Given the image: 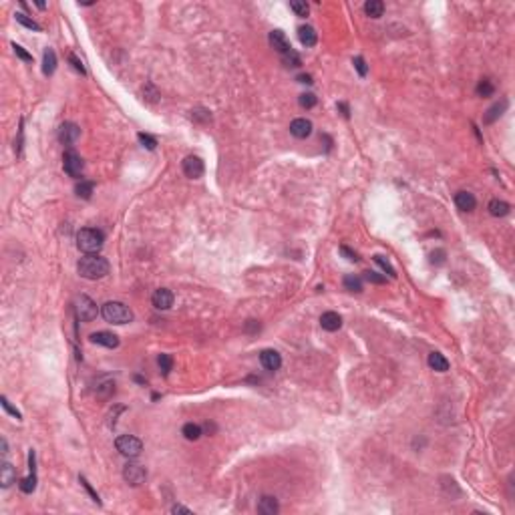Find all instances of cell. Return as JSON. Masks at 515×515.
<instances>
[{"instance_id":"10","label":"cell","mask_w":515,"mask_h":515,"mask_svg":"<svg viewBox=\"0 0 515 515\" xmlns=\"http://www.w3.org/2000/svg\"><path fill=\"white\" fill-rule=\"evenodd\" d=\"M151 302L157 310H167V308L173 306V292L167 290V288H159V290L153 292Z\"/></svg>"},{"instance_id":"37","label":"cell","mask_w":515,"mask_h":515,"mask_svg":"<svg viewBox=\"0 0 515 515\" xmlns=\"http://www.w3.org/2000/svg\"><path fill=\"white\" fill-rule=\"evenodd\" d=\"M137 137H139V141L143 143V147H147V149H155V147H157V139H155V137H151V135H147V133H139Z\"/></svg>"},{"instance_id":"18","label":"cell","mask_w":515,"mask_h":515,"mask_svg":"<svg viewBox=\"0 0 515 515\" xmlns=\"http://www.w3.org/2000/svg\"><path fill=\"white\" fill-rule=\"evenodd\" d=\"M14 481H16V469L10 463L4 461L2 465H0V485H2L4 489H8Z\"/></svg>"},{"instance_id":"11","label":"cell","mask_w":515,"mask_h":515,"mask_svg":"<svg viewBox=\"0 0 515 515\" xmlns=\"http://www.w3.org/2000/svg\"><path fill=\"white\" fill-rule=\"evenodd\" d=\"M91 342H93V344H99V346H105V348H117L119 346V336L113 334V332L101 330V332H93L91 334Z\"/></svg>"},{"instance_id":"27","label":"cell","mask_w":515,"mask_h":515,"mask_svg":"<svg viewBox=\"0 0 515 515\" xmlns=\"http://www.w3.org/2000/svg\"><path fill=\"white\" fill-rule=\"evenodd\" d=\"M75 191H77V196H79V198H83V200H91L93 191H95V183H93V181H81V183H77Z\"/></svg>"},{"instance_id":"3","label":"cell","mask_w":515,"mask_h":515,"mask_svg":"<svg viewBox=\"0 0 515 515\" xmlns=\"http://www.w3.org/2000/svg\"><path fill=\"white\" fill-rule=\"evenodd\" d=\"M103 233L99 229H93V228H83L79 233H77V246L81 252L85 254H95L103 248Z\"/></svg>"},{"instance_id":"19","label":"cell","mask_w":515,"mask_h":515,"mask_svg":"<svg viewBox=\"0 0 515 515\" xmlns=\"http://www.w3.org/2000/svg\"><path fill=\"white\" fill-rule=\"evenodd\" d=\"M278 509H280V505H278V499L272 497V495H264L260 499V503H258V511H260L262 515H276Z\"/></svg>"},{"instance_id":"8","label":"cell","mask_w":515,"mask_h":515,"mask_svg":"<svg viewBox=\"0 0 515 515\" xmlns=\"http://www.w3.org/2000/svg\"><path fill=\"white\" fill-rule=\"evenodd\" d=\"M203 161L198 157V155H187L183 159V173L189 177V179H200L203 175Z\"/></svg>"},{"instance_id":"42","label":"cell","mask_w":515,"mask_h":515,"mask_svg":"<svg viewBox=\"0 0 515 515\" xmlns=\"http://www.w3.org/2000/svg\"><path fill=\"white\" fill-rule=\"evenodd\" d=\"M12 49H14L16 57H20V58H23V60H27V62H30V60H32V57H30V55H29V53H27V51H25L23 47H20V45H16V42H14V45H12Z\"/></svg>"},{"instance_id":"35","label":"cell","mask_w":515,"mask_h":515,"mask_svg":"<svg viewBox=\"0 0 515 515\" xmlns=\"http://www.w3.org/2000/svg\"><path fill=\"white\" fill-rule=\"evenodd\" d=\"M157 362H159V369L163 371V374H169L171 367H173V358H171L169 354H161V356L157 358Z\"/></svg>"},{"instance_id":"41","label":"cell","mask_w":515,"mask_h":515,"mask_svg":"<svg viewBox=\"0 0 515 515\" xmlns=\"http://www.w3.org/2000/svg\"><path fill=\"white\" fill-rule=\"evenodd\" d=\"M79 481H81V485H83L85 489H87V491H89V495L93 497V501H95V503H101V499H99V495H97V493L93 491V487L89 485V481H87V479H85V477H79Z\"/></svg>"},{"instance_id":"2","label":"cell","mask_w":515,"mask_h":515,"mask_svg":"<svg viewBox=\"0 0 515 515\" xmlns=\"http://www.w3.org/2000/svg\"><path fill=\"white\" fill-rule=\"evenodd\" d=\"M101 314L107 322H111V324H127V322H131L133 320V312L129 306H125L123 302H115V300H111V302H105L103 308H101Z\"/></svg>"},{"instance_id":"38","label":"cell","mask_w":515,"mask_h":515,"mask_svg":"<svg viewBox=\"0 0 515 515\" xmlns=\"http://www.w3.org/2000/svg\"><path fill=\"white\" fill-rule=\"evenodd\" d=\"M69 62L73 64V69L77 71V73H81V75H87V71H85V67H83V62H81V58L77 57V55H69Z\"/></svg>"},{"instance_id":"12","label":"cell","mask_w":515,"mask_h":515,"mask_svg":"<svg viewBox=\"0 0 515 515\" xmlns=\"http://www.w3.org/2000/svg\"><path fill=\"white\" fill-rule=\"evenodd\" d=\"M290 133L298 139H306L312 135V121L304 119V117H300V119H294L290 123Z\"/></svg>"},{"instance_id":"24","label":"cell","mask_w":515,"mask_h":515,"mask_svg":"<svg viewBox=\"0 0 515 515\" xmlns=\"http://www.w3.org/2000/svg\"><path fill=\"white\" fill-rule=\"evenodd\" d=\"M364 12H367V16H371V18H380L382 12H384V4L380 0H369V2L364 4Z\"/></svg>"},{"instance_id":"13","label":"cell","mask_w":515,"mask_h":515,"mask_svg":"<svg viewBox=\"0 0 515 515\" xmlns=\"http://www.w3.org/2000/svg\"><path fill=\"white\" fill-rule=\"evenodd\" d=\"M260 362H262V367L266 371H278L282 367V356H280V352H276L272 348H266V350L260 352Z\"/></svg>"},{"instance_id":"4","label":"cell","mask_w":515,"mask_h":515,"mask_svg":"<svg viewBox=\"0 0 515 515\" xmlns=\"http://www.w3.org/2000/svg\"><path fill=\"white\" fill-rule=\"evenodd\" d=\"M115 447H117V451H119L121 455L129 457V459L139 457L141 451H143V443H141L137 437H133V435H121V437H117Z\"/></svg>"},{"instance_id":"36","label":"cell","mask_w":515,"mask_h":515,"mask_svg":"<svg viewBox=\"0 0 515 515\" xmlns=\"http://www.w3.org/2000/svg\"><path fill=\"white\" fill-rule=\"evenodd\" d=\"M493 91H495V89H493V85H491L489 81H481V83L477 85V95H479V97H491Z\"/></svg>"},{"instance_id":"20","label":"cell","mask_w":515,"mask_h":515,"mask_svg":"<svg viewBox=\"0 0 515 515\" xmlns=\"http://www.w3.org/2000/svg\"><path fill=\"white\" fill-rule=\"evenodd\" d=\"M298 38H300V42H302L304 47H314L316 40H318V34H316V30L312 27L304 25V27L298 29Z\"/></svg>"},{"instance_id":"34","label":"cell","mask_w":515,"mask_h":515,"mask_svg":"<svg viewBox=\"0 0 515 515\" xmlns=\"http://www.w3.org/2000/svg\"><path fill=\"white\" fill-rule=\"evenodd\" d=\"M364 280L371 282V284H384V282H386V276H380L378 272L369 270V272H364Z\"/></svg>"},{"instance_id":"7","label":"cell","mask_w":515,"mask_h":515,"mask_svg":"<svg viewBox=\"0 0 515 515\" xmlns=\"http://www.w3.org/2000/svg\"><path fill=\"white\" fill-rule=\"evenodd\" d=\"M62 167H64V171H67V175L81 177V173H83V159H81V155L75 153V151H67V153H64V157H62Z\"/></svg>"},{"instance_id":"21","label":"cell","mask_w":515,"mask_h":515,"mask_svg":"<svg viewBox=\"0 0 515 515\" xmlns=\"http://www.w3.org/2000/svg\"><path fill=\"white\" fill-rule=\"evenodd\" d=\"M55 71H57V55L53 49H47L45 55H42V73L51 77Z\"/></svg>"},{"instance_id":"44","label":"cell","mask_w":515,"mask_h":515,"mask_svg":"<svg viewBox=\"0 0 515 515\" xmlns=\"http://www.w3.org/2000/svg\"><path fill=\"white\" fill-rule=\"evenodd\" d=\"M171 511H173V513H187V515H191V509H187V507H183V505H173V507H171Z\"/></svg>"},{"instance_id":"39","label":"cell","mask_w":515,"mask_h":515,"mask_svg":"<svg viewBox=\"0 0 515 515\" xmlns=\"http://www.w3.org/2000/svg\"><path fill=\"white\" fill-rule=\"evenodd\" d=\"M354 69L358 71L360 77H367V73H369V67H367V62H364L362 57H356V58H354Z\"/></svg>"},{"instance_id":"40","label":"cell","mask_w":515,"mask_h":515,"mask_svg":"<svg viewBox=\"0 0 515 515\" xmlns=\"http://www.w3.org/2000/svg\"><path fill=\"white\" fill-rule=\"evenodd\" d=\"M0 402H2V406H4V411H8V413H10V415H12L14 419H18V421L23 419V415H20V413H18V411L14 409V406H12L10 402H8V399H6V397H2V399H0Z\"/></svg>"},{"instance_id":"5","label":"cell","mask_w":515,"mask_h":515,"mask_svg":"<svg viewBox=\"0 0 515 515\" xmlns=\"http://www.w3.org/2000/svg\"><path fill=\"white\" fill-rule=\"evenodd\" d=\"M75 310H77V318H79L81 322H93V320L97 318V312H99L95 300L89 298L87 294H81V296L77 298Z\"/></svg>"},{"instance_id":"43","label":"cell","mask_w":515,"mask_h":515,"mask_svg":"<svg viewBox=\"0 0 515 515\" xmlns=\"http://www.w3.org/2000/svg\"><path fill=\"white\" fill-rule=\"evenodd\" d=\"M340 254L344 256L346 260H350V262H356V260H358V256H356V254H354L352 250H348L346 246H340Z\"/></svg>"},{"instance_id":"32","label":"cell","mask_w":515,"mask_h":515,"mask_svg":"<svg viewBox=\"0 0 515 515\" xmlns=\"http://www.w3.org/2000/svg\"><path fill=\"white\" fill-rule=\"evenodd\" d=\"M290 8L296 12V16H308V10H310L304 0H294V2H290Z\"/></svg>"},{"instance_id":"45","label":"cell","mask_w":515,"mask_h":515,"mask_svg":"<svg viewBox=\"0 0 515 515\" xmlns=\"http://www.w3.org/2000/svg\"><path fill=\"white\" fill-rule=\"evenodd\" d=\"M338 109L342 111V115H344L346 119L350 117V111H348V105H346V103H338Z\"/></svg>"},{"instance_id":"14","label":"cell","mask_w":515,"mask_h":515,"mask_svg":"<svg viewBox=\"0 0 515 515\" xmlns=\"http://www.w3.org/2000/svg\"><path fill=\"white\" fill-rule=\"evenodd\" d=\"M270 45L274 47V51H278L280 55H286V53L292 51L290 42H288V38H286V34L282 30H272L270 32Z\"/></svg>"},{"instance_id":"26","label":"cell","mask_w":515,"mask_h":515,"mask_svg":"<svg viewBox=\"0 0 515 515\" xmlns=\"http://www.w3.org/2000/svg\"><path fill=\"white\" fill-rule=\"evenodd\" d=\"M344 288L348 290V292H362V278H358V276H354V274H348V276H344Z\"/></svg>"},{"instance_id":"1","label":"cell","mask_w":515,"mask_h":515,"mask_svg":"<svg viewBox=\"0 0 515 515\" xmlns=\"http://www.w3.org/2000/svg\"><path fill=\"white\" fill-rule=\"evenodd\" d=\"M77 270L83 278H87V280H101V278H105L109 274V262H107L103 256L85 254L77 264Z\"/></svg>"},{"instance_id":"25","label":"cell","mask_w":515,"mask_h":515,"mask_svg":"<svg viewBox=\"0 0 515 515\" xmlns=\"http://www.w3.org/2000/svg\"><path fill=\"white\" fill-rule=\"evenodd\" d=\"M181 433H183V437H185L187 441H198V439L201 437V427L196 425V423H187V425H183Z\"/></svg>"},{"instance_id":"46","label":"cell","mask_w":515,"mask_h":515,"mask_svg":"<svg viewBox=\"0 0 515 515\" xmlns=\"http://www.w3.org/2000/svg\"><path fill=\"white\" fill-rule=\"evenodd\" d=\"M298 83H306V85H312V77H310V75H300V77H298Z\"/></svg>"},{"instance_id":"31","label":"cell","mask_w":515,"mask_h":515,"mask_svg":"<svg viewBox=\"0 0 515 515\" xmlns=\"http://www.w3.org/2000/svg\"><path fill=\"white\" fill-rule=\"evenodd\" d=\"M372 260H374V262H376V264H378V266H380V268H382V270H384L386 274H389L391 278H395V276H397L395 268L391 266V262H389V260H384V256H378V254H376V256L372 258Z\"/></svg>"},{"instance_id":"16","label":"cell","mask_w":515,"mask_h":515,"mask_svg":"<svg viewBox=\"0 0 515 515\" xmlns=\"http://www.w3.org/2000/svg\"><path fill=\"white\" fill-rule=\"evenodd\" d=\"M320 326L324 330H328V332H334V330H338L342 326V318L336 312H324L320 316Z\"/></svg>"},{"instance_id":"33","label":"cell","mask_w":515,"mask_h":515,"mask_svg":"<svg viewBox=\"0 0 515 515\" xmlns=\"http://www.w3.org/2000/svg\"><path fill=\"white\" fill-rule=\"evenodd\" d=\"M316 95H312V93H304V95H300V99H298V103H300V107H304V109H312V107L316 105Z\"/></svg>"},{"instance_id":"28","label":"cell","mask_w":515,"mask_h":515,"mask_svg":"<svg viewBox=\"0 0 515 515\" xmlns=\"http://www.w3.org/2000/svg\"><path fill=\"white\" fill-rule=\"evenodd\" d=\"M282 62L286 64V67L296 69V67H300V64H302V58H300V55H298L296 51H290V53L282 55Z\"/></svg>"},{"instance_id":"23","label":"cell","mask_w":515,"mask_h":515,"mask_svg":"<svg viewBox=\"0 0 515 515\" xmlns=\"http://www.w3.org/2000/svg\"><path fill=\"white\" fill-rule=\"evenodd\" d=\"M509 209H511V205H509L507 201H503V200H493V201L489 203V213H491V216H495V218L507 216Z\"/></svg>"},{"instance_id":"9","label":"cell","mask_w":515,"mask_h":515,"mask_svg":"<svg viewBox=\"0 0 515 515\" xmlns=\"http://www.w3.org/2000/svg\"><path fill=\"white\" fill-rule=\"evenodd\" d=\"M81 135V129L75 123H62L58 129V141L62 145H73Z\"/></svg>"},{"instance_id":"29","label":"cell","mask_w":515,"mask_h":515,"mask_svg":"<svg viewBox=\"0 0 515 515\" xmlns=\"http://www.w3.org/2000/svg\"><path fill=\"white\" fill-rule=\"evenodd\" d=\"M36 489V473H30L29 477L20 479V491L23 493H32Z\"/></svg>"},{"instance_id":"30","label":"cell","mask_w":515,"mask_h":515,"mask_svg":"<svg viewBox=\"0 0 515 515\" xmlns=\"http://www.w3.org/2000/svg\"><path fill=\"white\" fill-rule=\"evenodd\" d=\"M14 18H16V23H20L23 27H27V29H30V30H40V27L34 23L32 18H29L27 14H23V12H16L14 14Z\"/></svg>"},{"instance_id":"15","label":"cell","mask_w":515,"mask_h":515,"mask_svg":"<svg viewBox=\"0 0 515 515\" xmlns=\"http://www.w3.org/2000/svg\"><path fill=\"white\" fill-rule=\"evenodd\" d=\"M455 205L461 209V211H473L475 205H477V200L473 193H469V191H459L457 196H455Z\"/></svg>"},{"instance_id":"47","label":"cell","mask_w":515,"mask_h":515,"mask_svg":"<svg viewBox=\"0 0 515 515\" xmlns=\"http://www.w3.org/2000/svg\"><path fill=\"white\" fill-rule=\"evenodd\" d=\"M0 443H2V453L6 455V453H8V443H6V439H2Z\"/></svg>"},{"instance_id":"17","label":"cell","mask_w":515,"mask_h":515,"mask_svg":"<svg viewBox=\"0 0 515 515\" xmlns=\"http://www.w3.org/2000/svg\"><path fill=\"white\" fill-rule=\"evenodd\" d=\"M505 109H507V99H501L499 103H495L493 107H489V111L483 115V123H485V125H491L493 121H497V119L503 115Z\"/></svg>"},{"instance_id":"6","label":"cell","mask_w":515,"mask_h":515,"mask_svg":"<svg viewBox=\"0 0 515 515\" xmlns=\"http://www.w3.org/2000/svg\"><path fill=\"white\" fill-rule=\"evenodd\" d=\"M123 479H125L129 485L137 487V485H141V483L147 479V471H145V467L139 465V463H127L125 469H123Z\"/></svg>"},{"instance_id":"22","label":"cell","mask_w":515,"mask_h":515,"mask_svg":"<svg viewBox=\"0 0 515 515\" xmlns=\"http://www.w3.org/2000/svg\"><path fill=\"white\" fill-rule=\"evenodd\" d=\"M429 367L437 372H445V371H449V360L441 352H431L429 354Z\"/></svg>"}]
</instances>
